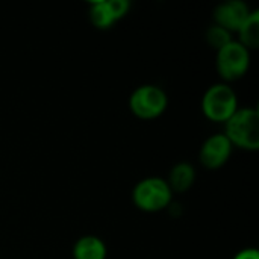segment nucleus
I'll return each instance as SVG.
<instances>
[{"label": "nucleus", "mask_w": 259, "mask_h": 259, "mask_svg": "<svg viewBox=\"0 0 259 259\" xmlns=\"http://www.w3.org/2000/svg\"><path fill=\"white\" fill-rule=\"evenodd\" d=\"M196 182V168L190 162H178L173 165L167 184L173 193H185Z\"/></svg>", "instance_id": "10"}, {"label": "nucleus", "mask_w": 259, "mask_h": 259, "mask_svg": "<svg viewBox=\"0 0 259 259\" xmlns=\"http://www.w3.org/2000/svg\"><path fill=\"white\" fill-rule=\"evenodd\" d=\"M238 42L243 44L249 52L256 50L259 47V11L255 9L250 12L247 20L238 29Z\"/></svg>", "instance_id": "11"}, {"label": "nucleus", "mask_w": 259, "mask_h": 259, "mask_svg": "<svg viewBox=\"0 0 259 259\" xmlns=\"http://www.w3.org/2000/svg\"><path fill=\"white\" fill-rule=\"evenodd\" d=\"M215 67L223 80L226 82L238 80L249 71L250 52L243 44L232 39L229 44L217 50Z\"/></svg>", "instance_id": "5"}, {"label": "nucleus", "mask_w": 259, "mask_h": 259, "mask_svg": "<svg viewBox=\"0 0 259 259\" xmlns=\"http://www.w3.org/2000/svg\"><path fill=\"white\" fill-rule=\"evenodd\" d=\"M73 259H106L108 249L103 240L96 235L80 237L73 246Z\"/></svg>", "instance_id": "9"}, {"label": "nucleus", "mask_w": 259, "mask_h": 259, "mask_svg": "<svg viewBox=\"0 0 259 259\" xmlns=\"http://www.w3.org/2000/svg\"><path fill=\"white\" fill-rule=\"evenodd\" d=\"M234 259H259V250L255 247H247L240 250Z\"/></svg>", "instance_id": "13"}, {"label": "nucleus", "mask_w": 259, "mask_h": 259, "mask_svg": "<svg viewBox=\"0 0 259 259\" xmlns=\"http://www.w3.org/2000/svg\"><path fill=\"white\" fill-rule=\"evenodd\" d=\"M238 109L235 90L228 83L211 85L202 97V112L214 123H226Z\"/></svg>", "instance_id": "3"}, {"label": "nucleus", "mask_w": 259, "mask_h": 259, "mask_svg": "<svg viewBox=\"0 0 259 259\" xmlns=\"http://www.w3.org/2000/svg\"><path fill=\"white\" fill-rule=\"evenodd\" d=\"M131 9L129 0H97L90 5V20L94 27L106 30L121 20Z\"/></svg>", "instance_id": "6"}, {"label": "nucleus", "mask_w": 259, "mask_h": 259, "mask_svg": "<svg viewBox=\"0 0 259 259\" xmlns=\"http://www.w3.org/2000/svg\"><path fill=\"white\" fill-rule=\"evenodd\" d=\"M206 41L211 47H214L215 50H220L222 47H225L226 44L232 41V33L217 24H212L206 30Z\"/></svg>", "instance_id": "12"}, {"label": "nucleus", "mask_w": 259, "mask_h": 259, "mask_svg": "<svg viewBox=\"0 0 259 259\" xmlns=\"http://www.w3.org/2000/svg\"><path fill=\"white\" fill-rule=\"evenodd\" d=\"M132 202L140 211L159 212L171 205L173 191L165 179L150 176L137 182L132 190Z\"/></svg>", "instance_id": "2"}, {"label": "nucleus", "mask_w": 259, "mask_h": 259, "mask_svg": "<svg viewBox=\"0 0 259 259\" xmlns=\"http://www.w3.org/2000/svg\"><path fill=\"white\" fill-rule=\"evenodd\" d=\"M226 138L232 147L247 152L259 149V112L256 108H238L237 112L225 123Z\"/></svg>", "instance_id": "1"}, {"label": "nucleus", "mask_w": 259, "mask_h": 259, "mask_svg": "<svg viewBox=\"0 0 259 259\" xmlns=\"http://www.w3.org/2000/svg\"><path fill=\"white\" fill-rule=\"evenodd\" d=\"M252 9L243 0H228L220 3L214 9V21L217 26L226 29L228 32H238L243 23L250 15Z\"/></svg>", "instance_id": "8"}, {"label": "nucleus", "mask_w": 259, "mask_h": 259, "mask_svg": "<svg viewBox=\"0 0 259 259\" xmlns=\"http://www.w3.org/2000/svg\"><path fill=\"white\" fill-rule=\"evenodd\" d=\"M168 105L167 93L158 85H141L134 90L129 97L131 112L141 120H153L161 117Z\"/></svg>", "instance_id": "4"}, {"label": "nucleus", "mask_w": 259, "mask_h": 259, "mask_svg": "<svg viewBox=\"0 0 259 259\" xmlns=\"http://www.w3.org/2000/svg\"><path fill=\"white\" fill-rule=\"evenodd\" d=\"M232 144L226 138L225 134H215L205 140V143L200 147L199 159L200 164L208 170H217L223 167L231 155H232Z\"/></svg>", "instance_id": "7"}]
</instances>
